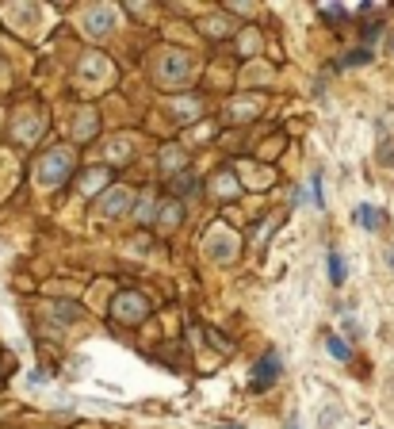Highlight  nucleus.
I'll use <instances>...</instances> for the list:
<instances>
[{
	"instance_id": "nucleus-1",
	"label": "nucleus",
	"mask_w": 394,
	"mask_h": 429,
	"mask_svg": "<svg viewBox=\"0 0 394 429\" xmlns=\"http://www.w3.org/2000/svg\"><path fill=\"white\" fill-rule=\"evenodd\" d=\"M276 372H279V356L268 353L261 364H256V372H253V387H261V383H272V380H276Z\"/></svg>"
},
{
	"instance_id": "nucleus-5",
	"label": "nucleus",
	"mask_w": 394,
	"mask_h": 429,
	"mask_svg": "<svg viewBox=\"0 0 394 429\" xmlns=\"http://www.w3.org/2000/svg\"><path fill=\"white\" fill-rule=\"evenodd\" d=\"M288 429H295V426H288Z\"/></svg>"
},
{
	"instance_id": "nucleus-3",
	"label": "nucleus",
	"mask_w": 394,
	"mask_h": 429,
	"mask_svg": "<svg viewBox=\"0 0 394 429\" xmlns=\"http://www.w3.org/2000/svg\"><path fill=\"white\" fill-rule=\"evenodd\" d=\"M329 280L345 284V261H341V253H329Z\"/></svg>"
},
{
	"instance_id": "nucleus-2",
	"label": "nucleus",
	"mask_w": 394,
	"mask_h": 429,
	"mask_svg": "<svg viewBox=\"0 0 394 429\" xmlns=\"http://www.w3.org/2000/svg\"><path fill=\"white\" fill-rule=\"evenodd\" d=\"M356 223H360V226H368V230H375V226H379L375 207H371V203H360V207H356Z\"/></svg>"
},
{
	"instance_id": "nucleus-4",
	"label": "nucleus",
	"mask_w": 394,
	"mask_h": 429,
	"mask_svg": "<svg viewBox=\"0 0 394 429\" xmlns=\"http://www.w3.org/2000/svg\"><path fill=\"white\" fill-rule=\"evenodd\" d=\"M329 353H333V356H341V360H345V356H348V349L341 345V341H337V338H329Z\"/></svg>"
}]
</instances>
